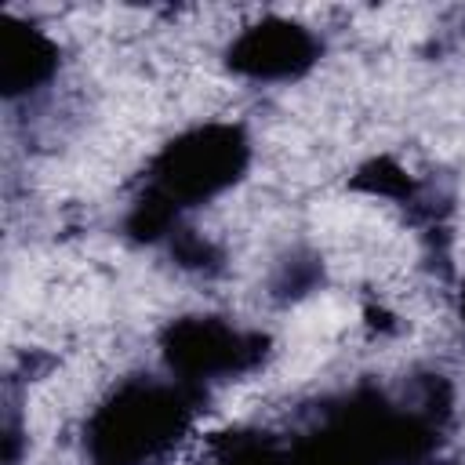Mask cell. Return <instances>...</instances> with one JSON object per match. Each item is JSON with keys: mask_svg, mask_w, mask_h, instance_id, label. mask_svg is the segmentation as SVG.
I'll list each match as a JSON object with an SVG mask.
<instances>
[{"mask_svg": "<svg viewBox=\"0 0 465 465\" xmlns=\"http://www.w3.org/2000/svg\"><path fill=\"white\" fill-rule=\"evenodd\" d=\"M196 396L185 385L127 378L113 385L87 418L84 458L91 465H156L189 440Z\"/></svg>", "mask_w": 465, "mask_h": 465, "instance_id": "1", "label": "cell"}, {"mask_svg": "<svg viewBox=\"0 0 465 465\" xmlns=\"http://www.w3.org/2000/svg\"><path fill=\"white\" fill-rule=\"evenodd\" d=\"M323 44L312 33V25H302L294 18L262 15L258 22H243L229 44H225V65L229 73L254 80V84H287L305 76Z\"/></svg>", "mask_w": 465, "mask_h": 465, "instance_id": "2", "label": "cell"}]
</instances>
